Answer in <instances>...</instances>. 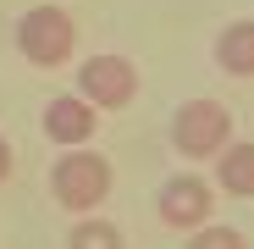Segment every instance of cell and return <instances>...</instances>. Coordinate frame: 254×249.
I'll return each mask as SVG.
<instances>
[{
    "label": "cell",
    "instance_id": "obj_1",
    "mask_svg": "<svg viewBox=\"0 0 254 249\" xmlns=\"http://www.w3.org/2000/svg\"><path fill=\"white\" fill-rule=\"evenodd\" d=\"M111 183H116L111 161L100 150H83V144L61 150L56 166H50V199L61 205L66 216H94L100 205L111 199Z\"/></svg>",
    "mask_w": 254,
    "mask_h": 249
},
{
    "label": "cell",
    "instance_id": "obj_2",
    "mask_svg": "<svg viewBox=\"0 0 254 249\" xmlns=\"http://www.w3.org/2000/svg\"><path fill=\"white\" fill-rule=\"evenodd\" d=\"M72 50H77V22L56 6V0H39V6H28L17 17V56L28 67L56 72V67L72 61Z\"/></svg>",
    "mask_w": 254,
    "mask_h": 249
},
{
    "label": "cell",
    "instance_id": "obj_3",
    "mask_svg": "<svg viewBox=\"0 0 254 249\" xmlns=\"http://www.w3.org/2000/svg\"><path fill=\"white\" fill-rule=\"evenodd\" d=\"M172 150L183 161H216L232 144V111L221 100H188L172 111Z\"/></svg>",
    "mask_w": 254,
    "mask_h": 249
},
{
    "label": "cell",
    "instance_id": "obj_4",
    "mask_svg": "<svg viewBox=\"0 0 254 249\" xmlns=\"http://www.w3.org/2000/svg\"><path fill=\"white\" fill-rule=\"evenodd\" d=\"M155 216L172 227V233H193L216 216V183L199 177V172H177L166 177L160 194H155Z\"/></svg>",
    "mask_w": 254,
    "mask_h": 249
},
{
    "label": "cell",
    "instance_id": "obj_5",
    "mask_svg": "<svg viewBox=\"0 0 254 249\" xmlns=\"http://www.w3.org/2000/svg\"><path fill=\"white\" fill-rule=\"evenodd\" d=\"M77 94L94 111H122L138 100V67L127 56H89L77 67Z\"/></svg>",
    "mask_w": 254,
    "mask_h": 249
},
{
    "label": "cell",
    "instance_id": "obj_6",
    "mask_svg": "<svg viewBox=\"0 0 254 249\" xmlns=\"http://www.w3.org/2000/svg\"><path fill=\"white\" fill-rule=\"evenodd\" d=\"M100 128V111L83 100V94H56L45 111H39V133H45L56 150H77V144H89Z\"/></svg>",
    "mask_w": 254,
    "mask_h": 249
},
{
    "label": "cell",
    "instance_id": "obj_7",
    "mask_svg": "<svg viewBox=\"0 0 254 249\" xmlns=\"http://www.w3.org/2000/svg\"><path fill=\"white\" fill-rule=\"evenodd\" d=\"M216 67L227 78H254V17H238L216 33V45H210Z\"/></svg>",
    "mask_w": 254,
    "mask_h": 249
},
{
    "label": "cell",
    "instance_id": "obj_8",
    "mask_svg": "<svg viewBox=\"0 0 254 249\" xmlns=\"http://www.w3.org/2000/svg\"><path fill=\"white\" fill-rule=\"evenodd\" d=\"M216 183L227 199H254V144L249 139H232L221 155H216Z\"/></svg>",
    "mask_w": 254,
    "mask_h": 249
},
{
    "label": "cell",
    "instance_id": "obj_9",
    "mask_svg": "<svg viewBox=\"0 0 254 249\" xmlns=\"http://www.w3.org/2000/svg\"><path fill=\"white\" fill-rule=\"evenodd\" d=\"M66 249H127V238H122L116 222H105V216L94 211V216H72V227H66Z\"/></svg>",
    "mask_w": 254,
    "mask_h": 249
},
{
    "label": "cell",
    "instance_id": "obj_10",
    "mask_svg": "<svg viewBox=\"0 0 254 249\" xmlns=\"http://www.w3.org/2000/svg\"><path fill=\"white\" fill-rule=\"evenodd\" d=\"M183 238H188V249H249V238L238 227H221V222H204V227H193Z\"/></svg>",
    "mask_w": 254,
    "mask_h": 249
},
{
    "label": "cell",
    "instance_id": "obj_11",
    "mask_svg": "<svg viewBox=\"0 0 254 249\" xmlns=\"http://www.w3.org/2000/svg\"><path fill=\"white\" fill-rule=\"evenodd\" d=\"M11 172H17V150H11V139H6V133H0V183H6Z\"/></svg>",
    "mask_w": 254,
    "mask_h": 249
}]
</instances>
